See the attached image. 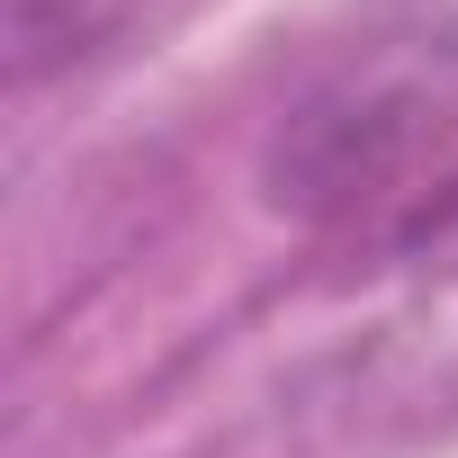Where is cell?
Returning a JSON list of instances; mask_svg holds the SVG:
<instances>
[{
  "mask_svg": "<svg viewBox=\"0 0 458 458\" xmlns=\"http://www.w3.org/2000/svg\"><path fill=\"white\" fill-rule=\"evenodd\" d=\"M162 10L171 0H10V90H37L46 72L117 55Z\"/></svg>",
  "mask_w": 458,
  "mask_h": 458,
  "instance_id": "2",
  "label": "cell"
},
{
  "mask_svg": "<svg viewBox=\"0 0 458 458\" xmlns=\"http://www.w3.org/2000/svg\"><path fill=\"white\" fill-rule=\"evenodd\" d=\"M270 207L377 270L458 261V46L342 72L261 153Z\"/></svg>",
  "mask_w": 458,
  "mask_h": 458,
  "instance_id": "1",
  "label": "cell"
}]
</instances>
